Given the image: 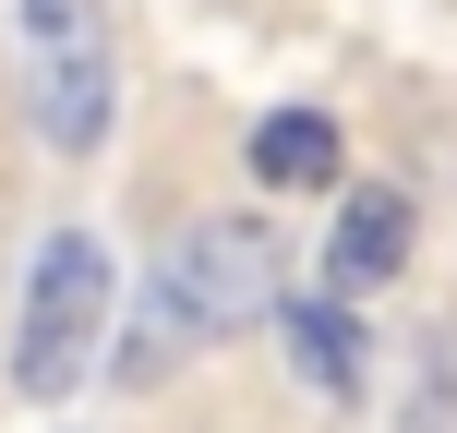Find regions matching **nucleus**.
Returning <instances> with one entry per match:
<instances>
[{
    "mask_svg": "<svg viewBox=\"0 0 457 433\" xmlns=\"http://www.w3.org/2000/svg\"><path fill=\"white\" fill-rule=\"evenodd\" d=\"M277 301H289V229H277L265 205H217V217H193V229H169L157 241V265H145V289H133V386L169 362V349H228V337H253V325H277Z\"/></svg>",
    "mask_w": 457,
    "mask_h": 433,
    "instance_id": "f257e3e1",
    "label": "nucleus"
},
{
    "mask_svg": "<svg viewBox=\"0 0 457 433\" xmlns=\"http://www.w3.org/2000/svg\"><path fill=\"white\" fill-rule=\"evenodd\" d=\"M445 12H457V0H445Z\"/></svg>",
    "mask_w": 457,
    "mask_h": 433,
    "instance_id": "6e6552de",
    "label": "nucleus"
},
{
    "mask_svg": "<svg viewBox=\"0 0 457 433\" xmlns=\"http://www.w3.org/2000/svg\"><path fill=\"white\" fill-rule=\"evenodd\" d=\"M12 48H24V109H37L48 157H96L120 121L109 0H12Z\"/></svg>",
    "mask_w": 457,
    "mask_h": 433,
    "instance_id": "7ed1b4c3",
    "label": "nucleus"
},
{
    "mask_svg": "<svg viewBox=\"0 0 457 433\" xmlns=\"http://www.w3.org/2000/svg\"><path fill=\"white\" fill-rule=\"evenodd\" d=\"M337 181H349L337 109H313V96L253 109V133H241V193H265V205H337Z\"/></svg>",
    "mask_w": 457,
    "mask_h": 433,
    "instance_id": "39448f33",
    "label": "nucleus"
},
{
    "mask_svg": "<svg viewBox=\"0 0 457 433\" xmlns=\"http://www.w3.org/2000/svg\"><path fill=\"white\" fill-rule=\"evenodd\" d=\"M410 265H421V181H337V217H325V253H313V277L337 301H386V289H410Z\"/></svg>",
    "mask_w": 457,
    "mask_h": 433,
    "instance_id": "20e7f679",
    "label": "nucleus"
},
{
    "mask_svg": "<svg viewBox=\"0 0 457 433\" xmlns=\"http://www.w3.org/2000/svg\"><path fill=\"white\" fill-rule=\"evenodd\" d=\"M361 313H373V301H337L325 277L277 301V349H289V373L325 397V410H349V397L373 386V337H361Z\"/></svg>",
    "mask_w": 457,
    "mask_h": 433,
    "instance_id": "423d86ee",
    "label": "nucleus"
},
{
    "mask_svg": "<svg viewBox=\"0 0 457 433\" xmlns=\"http://www.w3.org/2000/svg\"><path fill=\"white\" fill-rule=\"evenodd\" d=\"M217 24H241V37H289V24H313V0H205Z\"/></svg>",
    "mask_w": 457,
    "mask_h": 433,
    "instance_id": "0eeeda50",
    "label": "nucleus"
},
{
    "mask_svg": "<svg viewBox=\"0 0 457 433\" xmlns=\"http://www.w3.org/2000/svg\"><path fill=\"white\" fill-rule=\"evenodd\" d=\"M120 325V253L85 217H61L12 277V325H0V397L61 410L72 386H96V349Z\"/></svg>",
    "mask_w": 457,
    "mask_h": 433,
    "instance_id": "f03ea898",
    "label": "nucleus"
}]
</instances>
